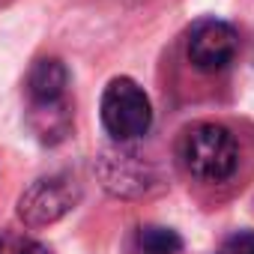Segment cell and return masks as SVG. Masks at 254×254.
Instances as JSON below:
<instances>
[{"label":"cell","instance_id":"2","mask_svg":"<svg viewBox=\"0 0 254 254\" xmlns=\"http://www.w3.org/2000/svg\"><path fill=\"white\" fill-rule=\"evenodd\" d=\"M180 162L200 183H224L239 168V144L221 123H197L180 138Z\"/></svg>","mask_w":254,"mask_h":254},{"label":"cell","instance_id":"4","mask_svg":"<svg viewBox=\"0 0 254 254\" xmlns=\"http://www.w3.org/2000/svg\"><path fill=\"white\" fill-rule=\"evenodd\" d=\"M81 200V186L69 174H51L30 183L18 197V218L27 227H48L75 209Z\"/></svg>","mask_w":254,"mask_h":254},{"label":"cell","instance_id":"8","mask_svg":"<svg viewBox=\"0 0 254 254\" xmlns=\"http://www.w3.org/2000/svg\"><path fill=\"white\" fill-rule=\"evenodd\" d=\"M0 254H51L42 242L21 236V233H3L0 236Z\"/></svg>","mask_w":254,"mask_h":254},{"label":"cell","instance_id":"5","mask_svg":"<svg viewBox=\"0 0 254 254\" xmlns=\"http://www.w3.org/2000/svg\"><path fill=\"white\" fill-rule=\"evenodd\" d=\"M189 63L200 72H224L239 54V33L218 18H200L189 30Z\"/></svg>","mask_w":254,"mask_h":254},{"label":"cell","instance_id":"3","mask_svg":"<svg viewBox=\"0 0 254 254\" xmlns=\"http://www.w3.org/2000/svg\"><path fill=\"white\" fill-rule=\"evenodd\" d=\"M102 126L120 144L147 135L153 126V105L144 87L132 78H114L102 93Z\"/></svg>","mask_w":254,"mask_h":254},{"label":"cell","instance_id":"1","mask_svg":"<svg viewBox=\"0 0 254 254\" xmlns=\"http://www.w3.org/2000/svg\"><path fill=\"white\" fill-rule=\"evenodd\" d=\"M27 99H30V126L45 144H57L69 135L72 114L66 102L69 72L57 57H42L27 72Z\"/></svg>","mask_w":254,"mask_h":254},{"label":"cell","instance_id":"7","mask_svg":"<svg viewBox=\"0 0 254 254\" xmlns=\"http://www.w3.org/2000/svg\"><path fill=\"white\" fill-rule=\"evenodd\" d=\"M138 254H177L183 248V236L171 227H159V224H147L138 230Z\"/></svg>","mask_w":254,"mask_h":254},{"label":"cell","instance_id":"6","mask_svg":"<svg viewBox=\"0 0 254 254\" xmlns=\"http://www.w3.org/2000/svg\"><path fill=\"white\" fill-rule=\"evenodd\" d=\"M99 180L111 194L138 197L153 186V168L132 150H105L99 159Z\"/></svg>","mask_w":254,"mask_h":254},{"label":"cell","instance_id":"9","mask_svg":"<svg viewBox=\"0 0 254 254\" xmlns=\"http://www.w3.org/2000/svg\"><path fill=\"white\" fill-rule=\"evenodd\" d=\"M218 254H254V230H239L227 236L218 248Z\"/></svg>","mask_w":254,"mask_h":254}]
</instances>
